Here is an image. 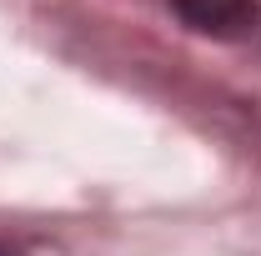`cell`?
I'll list each match as a JSON object with an SVG mask.
<instances>
[{
	"label": "cell",
	"instance_id": "6da1fadb",
	"mask_svg": "<svg viewBox=\"0 0 261 256\" xmlns=\"http://www.w3.org/2000/svg\"><path fill=\"white\" fill-rule=\"evenodd\" d=\"M171 10L201 35H241L256 15V0H171Z\"/></svg>",
	"mask_w": 261,
	"mask_h": 256
}]
</instances>
